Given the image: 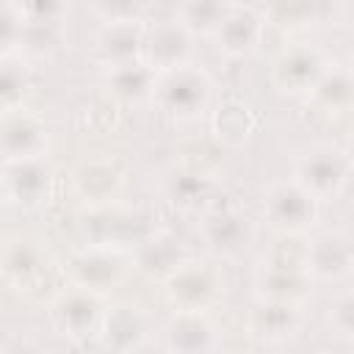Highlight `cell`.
Segmentation results:
<instances>
[{
	"instance_id": "83f0119b",
	"label": "cell",
	"mask_w": 354,
	"mask_h": 354,
	"mask_svg": "<svg viewBox=\"0 0 354 354\" xmlns=\"http://www.w3.org/2000/svg\"><path fill=\"white\" fill-rule=\"evenodd\" d=\"M329 321L337 329V335L354 337V293H343L329 304Z\"/></svg>"
},
{
	"instance_id": "2e32d148",
	"label": "cell",
	"mask_w": 354,
	"mask_h": 354,
	"mask_svg": "<svg viewBox=\"0 0 354 354\" xmlns=\"http://www.w3.org/2000/svg\"><path fill=\"white\" fill-rule=\"evenodd\" d=\"M44 147H47V130L39 119L22 113L19 108L6 111V124H3L6 160L39 158V155H44Z\"/></svg>"
},
{
	"instance_id": "277c9868",
	"label": "cell",
	"mask_w": 354,
	"mask_h": 354,
	"mask_svg": "<svg viewBox=\"0 0 354 354\" xmlns=\"http://www.w3.org/2000/svg\"><path fill=\"white\" fill-rule=\"evenodd\" d=\"M105 304H102V293L91 290L86 285H72L64 293H58L55 304H53V321L58 326L61 335L72 337V340H88L94 335L102 332L105 324Z\"/></svg>"
},
{
	"instance_id": "603a6c76",
	"label": "cell",
	"mask_w": 354,
	"mask_h": 354,
	"mask_svg": "<svg viewBox=\"0 0 354 354\" xmlns=\"http://www.w3.org/2000/svg\"><path fill=\"white\" fill-rule=\"evenodd\" d=\"M185 257L180 254V249L174 246V241L171 238H163V235H152V238H147V241H141L138 243V249H136V263H138V268L141 271H147V274H158V277H169L180 263H183Z\"/></svg>"
},
{
	"instance_id": "7402d4cb",
	"label": "cell",
	"mask_w": 354,
	"mask_h": 354,
	"mask_svg": "<svg viewBox=\"0 0 354 354\" xmlns=\"http://www.w3.org/2000/svg\"><path fill=\"white\" fill-rule=\"evenodd\" d=\"M230 8L232 6L227 0H183L177 19L194 36H213L224 22V17L230 14Z\"/></svg>"
},
{
	"instance_id": "30bf717a",
	"label": "cell",
	"mask_w": 354,
	"mask_h": 354,
	"mask_svg": "<svg viewBox=\"0 0 354 354\" xmlns=\"http://www.w3.org/2000/svg\"><path fill=\"white\" fill-rule=\"evenodd\" d=\"M310 271L304 257L299 260H282V257H271L268 263H263V268L257 271V296L260 299H277V301H296L307 293L310 285Z\"/></svg>"
},
{
	"instance_id": "cb8c5ba5",
	"label": "cell",
	"mask_w": 354,
	"mask_h": 354,
	"mask_svg": "<svg viewBox=\"0 0 354 354\" xmlns=\"http://www.w3.org/2000/svg\"><path fill=\"white\" fill-rule=\"evenodd\" d=\"M77 185L83 191V196L94 199V202H105L108 196H113V191L119 188V171L113 163L100 160V163H86L77 171Z\"/></svg>"
},
{
	"instance_id": "d4e9b609",
	"label": "cell",
	"mask_w": 354,
	"mask_h": 354,
	"mask_svg": "<svg viewBox=\"0 0 354 354\" xmlns=\"http://www.w3.org/2000/svg\"><path fill=\"white\" fill-rule=\"evenodd\" d=\"M210 191V180L199 171H177L169 183V196L174 205L185 207V210H194L199 207V202L207 196Z\"/></svg>"
},
{
	"instance_id": "484cf974",
	"label": "cell",
	"mask_w": 354,
	"mask_h": 354,
	"mask_svg": "<svg viewBox=\"0 0 354 354\" xmlns=\"http://www.w3.org/2000/svg\"><path fill=\"white\" fill-rule=\"evenodd\" d=\"M152 0H91V11L102 19V25L113 22H141L149 11Z\"/></svg>"
},
{
	"instance_id": "ac0fdd59",
	"label": "cell",
	"mask_w": 354,
	"mask_h": 354,
	"mask_svg": "<svg viewBox=\"0 0 354 354\" xmlns=\"http://www.w3.org/2000/svg\"><path fill=\"white\" fill-rule=\"evenodd\" d=\"M97 55L105 66L144 58V28H141V22L102 25V33L97 36Z\"/></svg>"
},
{
	"instance_id": "4fadbf2b",
	"label": "cell",
	"mask_w": 354,
	"mask_h": 354,
	"mask_svg": "<svg viewBox=\"0 0 354 354\" xmlns=\"http://www.w3.org/2000/svg\"><path fill=\"white\" fill-rule=\"evenodd\" d=\"M50 185H53V169L44 160V155L25 160H6V188L11 202L25 207L41 205L50 194Z\"/></svg>"
},
{
	"instance_id": "d6986e66",
	"label": "cell",
	"mask_w": 354,
	"mask_h": 354,
	"mask_svg": "<svg viewBox=\"0 0 354 354\" xmlns=\"http://www.w3.org/2000/svg\"><path fill=\"white\" fill-rule=\"evenodd\" d=\"M72 274L77 285H86L102 293L105 288L116 285L124 277V260L119 257V252H111V249L83 252L80 257L72 260Z\"/></svg>"
},
{
	"instance_id": "9c48e42d",
	"label": "cell",
	"mask_w": 354,
	"mask_h": 354,
	"mask_svg": "<svg viewBox=\"0 0 354 354\" xmlns=\"http://www.w3.org/2000/svg\"><path fill=\"white\" fill-rule=\"evenodd\" d=\"M266 22H268L266 14H260L254 8H230V14L218 25V30L213 33V41L224 58H232V61L249 58L257 53L260 41H263Z\"/></svg>"
},
{
	"instance_id": "5b68a950",
	"label": "cell",
	"mask_w": 354,
	"mask_h": 354,
	"mask_svg": "<svg viewBox=\"0 0 354 354\" xmlns=\"http://www.w3.org/2000/svg\"><path fill=\"white\" fill-rule=\"evenodd\" d=\"M351 171H354V166H351L346 149L315 147V149H310L307 155L299 158L293 177H296L318 202H326V199H335V196L346 188Z\"/></svg>"
},
{
	"instance_id": "6da1fadb",
	"label": "cell",
	"mask_w": 354,
	"mask_h": 354,
	"mask_svg": "<svg viewBox=\"0 0 354 354\" xmlns=\"http://www.w3.org/2000/svg\"><path fill=\"white\" fill-rule=\"evenodd\" d=\"M213 97V80L205 69H196L194 64H183L169 72H158L155 94L152 100L160 105L163 113L174 119H196Z\"/></svg>"
},
{
	"instance_id": "9a60e30c",
	"label": "cell",
	"mask_w": 354,
	"mask_h": 354,
	"mask_svg": "<svg viewBox=\"0 0 354 354\" xmlns=\"http://www.w3.org/2000/svg\"><path fill=\"white\" fill-rule=\"evenodd\" d=\"M301 326V313L296 301H277V299H260L257 307L249 315V332L257 340L266 343H282L290 340Z\"/></svg>"
},
{
	"instance_id": "8fae6325",
	"label": "cell",
	"mask_w": 354,
	"mask_h": 354,
	"mask_svg": "<svg viewBox=\"0 0 354 354\" xmlns=\"http://www.w3.org/2000/svg\"><path fill=\"white\" fill-rule=\"evenodd\" d=\"M169 351H213L221 346L218 326L207 310H174V318L163 329Z\"/></svg>"
},
{
	"instance_id": "5bb4252c",
	"label": "cell",
	"mask_w": 354,
	"mask_h": 354,
	"mask_svg": "<svg viewBox=\"0 0 354 354\" xmlns=\"http://www.w3.org/2000/svg\"><path fill=\"white\" fill-rule=\"evenodd\" d=\"M304 263L310 277L343 279L354 271V243L340 232H324L304 249Z\"/></svg>"
},
{
	"instance_id": "7a4b0ae2",
	"label": "cell",
	"mask_w": 354,
	"mask_h": 354,
	"mask_svg": "<svg viewBox=\"0 0 354 354\" xmlns=\"http://www.w3.org/2000/svg\"><path fill=\"white\" fill-rule=\"evenodd\" d=\"M263 216L277 232L293 238V235L307 232L315 224L318 199L296 177H290L268 188L266 202H263Z\"/></svg>"
},
{
	"instance_id": "e0dca14e",
	"label": "cell",
	"mask_w": 354,
	"mask_h": 354,
	"mask_svg": "<svg viewBox=\"0 0 354 354\" xmlns=\"http://www.w3.org/2000/svg\"><path fill=\"white\" fill-rule=\"evenodd\" d=\"M155 83H158V69L149 66L144 58L113 64L105 72L108 91L113 97L124 100V102H141V100L152 97L155 94Z\"/></svg>"
},
{
	"instance_id": "f1b7e54d",
	"label": "cell",
	"mask_w": 354,
	"mask_h": 354,
	"mask_svg": "<svg viewBox=\"0 0 354 354\" xmlns=\"http://www.w3.org/2000/svg\"><path fill=\"white\" fill-rule=\"evenodd\" d=\"M346 155H348V160H351V166H354V136H351L348 144H346Z\"/></svg>"
},
{
	"instance_id": "3957f363",
	"label": "cell",
	"mask_w": 354,
	"mask_h": 354,
	"mask_svg": "<svg viewBox=\"0 0 354 354\" xmlns=\"http://www.w3.org/2000/svg\"><path fill=\"white\" fill-rule=\"evenodd\" d=\"M224 293V277L213 263L183 260L166 277V296L174 310H210Z\"/></svg>"
},
{
	"instance_id": "f546056e",
	"label": "cell",
	"mask_w": 354,
	"mask_h": 354,
	"mask_svg": "<svg viewBox=\"0 0 354 354\" xmlns=\"http://www.w3.org/2000/svg\"><path fill=\"white\" fill-rule=\"evenodd\" d=\"M348 69H351V72H354V55H351V66H348Z\"/></svg>"
},
{
	"instance_id": "ffe728a7",
	"label": "cell",
	"mask_w": 354,
	"mask_h": 354,
	"mask_svg": "<svg viewBox=\"0 0 354 354\" xmlns=\"http://www.w3.org/2000/svg\"><path fill=\"white\" fill-rule=\"evenodd\" d=\"M100 337L108 348H122V351L124 348H138L141 340L147 337V318L138 307L119 304V307L108 310Z\"/></svg>"
},
{
	"instance_id": "8992f818",
	"label": "cell",
	"mask_w": 354,
	"mask_h": 354,
	"mask_svg": "<svg viewBox=\"0 0 354 354\" xmlns=\"http://www.w3.org/2000/svg\"><path fill=\"white\" fill-rule=\"evenodd\" d=\"M329 69L326 55L313 44H290L285 47L274 66H271V83L290 97H310L315 83Z\"/></svg>"
},
{
	"instance_id": "ba28073f",
	"label": "cell",
	"mask_w": 354,
	"mask_h": 354,
	"mask_svg": "<svg viewBox=\"0 0 354 354\" xmlns=\"http://www.w3.org/2000/svg\"><path fill=\"white\" fill-rule=\"evenodd\" d=\"M191 41H194V33L177 17L160 19L149 30H144V61L149 66H155L158 72L177 69V66L188 64Z\"/></svg>"
},
{
	"instance_id": "44dd1931",
	"label": "cell",
	"mask_w": 354,
	"mask_h": 354,
	"mask_svg": "<svg viewBox=\"0 0 354 354\" xmlns=\"http://www.w3.org/2000/svg\"><path fill=\"white\" fill-rule=\"evenodd\" d=\"M310 100L324 113H346L354 108V72L346 66H329L310 91Z\"/></svg>"
},
{
	"instance_id": "4316f807",
	"label": "cell",
	"mask_w": 354,
	"mask_h": 354,
	"mask_svg": "<svg viewBox=\"0 0 354 354\" xmlns=\"http://www.w3.org/2000/svg\"><path fill=\"white\" fill-rule=\"evenodd\" d=\"M25 22H64L66 0H14Z\"/></svg>"
},
{
	"instance_id": "7c38bea8",
	"label": "cell",
	"mask_w": 354,
	"mask_h": 354,
	"mask_svg": "<svg viewBox=\"0 0 354 354\" xmlns=\"http://www.w3.org/2000/svg\"><path fill=\"white\" fill-rule=\"evenodd\" d=\"M3 268L14 288L30 290L53 271V257L39 241L17 238V241H8V246H6Z\"/></svg>"
},
{
	"instance_id": "52a82bcc",
	"label": "cell",
	"mask_w": 354,
	"mask_h": 354,
	"mask_svg": "<svg viewBox=\"0 0 354 354\" xmlns=\"http://www.w3.org/2000/svg\"><path fill=\"white\" fill-rule=\"evenodd\" d=\"M202 241L216 257H238L254 241V224L235 207H216L202 218Z\"/></svg>"
}]
</instances>
